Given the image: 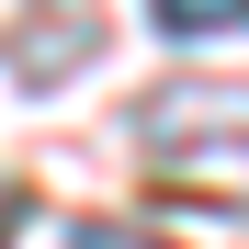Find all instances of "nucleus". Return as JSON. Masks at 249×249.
Listing matches in <instances>:
<instances>
[{
	"instance_id": "f257e3e1",
	"label": "nucleus",
	"mask_w": 249,
	"mask_h": 249,
	"mask_svg": "<svg viewBox=\"0 0 249 249\" xmlns=\"http://www.w3.org/2000/svg\"><path fill=\"white\" fill-rule=\"evenodd\" d=\"M136 159L193 204L249 215V79H170L136 102Z\"/></svg>"
},
{
	"instance_id": "f03ea898",
	"label": "nucleus",
	"mask_w": 249,
	"mask_h": 249,
	"mask_svg": "<svg viewBox=\"0 0 249 249\" xmlns=\"http://www.w3.org/2000/svg\"><path fill=\"white\" fill-rule=\"evenodd\" d=\"M0 12H12V0H0ZM91 46H102V0H46L34 46L12 34V79H23V91H57V79H68L79 57H91Z\"/></svg>"
},
{
	"instance_id": "7ed1b4c3",
	"label": "nucleus",
	"mask_w": 249,
	"mask_h": 249,
	"mask_svg": "<svg viewBox=\"0 0 249 249\" xmlns=\"http://www.w3.org/2000/svg\"><path fill=\"white\" fill-rule=\"evenodd\" d=\"M170 34H249V0H147Z\"/></svg>"
},
{
	"instance_id": "20e7f679",
	"label": "nucleus",
	"mask_w": 249,
	"mask_h": 249,
	"mask_svg": "<svg viewBox=\"0 0 249 249\" xmlns=\"http://www.w3.org/2000/svg\"><path fill=\"white\" fill-rule=\"evenodd\" d=\"M68 249H181V238H159V227H136V215H79Z\"/></svg>"
},
{
	"instance_id": "39448f33",
	"label": "nucleus",
	"mask_w": 249,
	"mask_h": 249,
	"mask_svg": "<svg viewBox=\"0 0 249 249\" xmlns=\"http://www.w3.org/2000/svg\"><path fill=\"white\" fill-rule=\"evenodd\" d=\"M12 238H23V193L0 181V249H12Z\"/></svg>"
}]
</instances>
